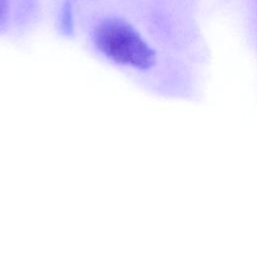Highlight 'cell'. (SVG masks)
Here are the masks:
<instances>
[{
  "label": "cell",
  "instance_id": "6da1fadb",
  "mask_svg": "<svg viewBox=\"0 0 257 257\" xmlns=\"http://www.w3.org/2000/svg\"><path fill=\"white\" fill-rule=\"evenodd\" d=\"M91 40L100 57L126 74L147 73L157 64L156 50L122 18L100 20L92 31Z\"/></svg>",
  "mask_w": 257,
  "mask_h": 257
},
{
  "label": "cell",
  "instance_id": "7a4b0ae2",
  "mask_svg": "<svg viewBox=\"0 0 257 257\" xmlns=\"http://www.w3.org/2000/svg\"><path fill=\"white\" fill-rule=\"evenodd\" d=\"M9 15V1L0 0V29L5 25Z\"/></svg>",
  "mask_w": 257,
  "mask_h": 257
}]
</instances>
